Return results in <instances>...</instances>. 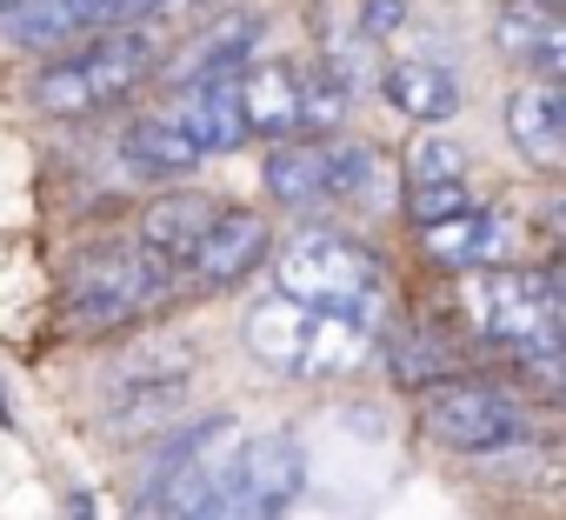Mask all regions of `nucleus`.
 <instances>
[{
  "label": "nucleus",
  "instance_id": "1",
  "mask_svg": "<svg viewBox=\"0 0 566 520\" xmlns=\"http://www.w3.org/2000/svg\"><path fill=\"white\" fill-rule=\"evenodd\" d=\"M167 294H174V268L154 260L147 247H94L74 260L61 308L74 334H114V327L147 321Z\"/></svg>",
  "mask_w": 566,
  "mask_h": 520
},
{
  "label": "nucleus",
  "instance_id": "2",
  "mask_svg": "<svg viewBox=\"0 0 566 520\" xmlns=\"http://www.w3.org/2000/svg\"><path fill=\"white\" fill-rule=\"evenodd\" d=\"M154 41L134 28V34H101V41H81L74 54H61L41 81H34V107L54 114V121H81V114H101L114 101H127L147 74H154Z\"/></svg>",
  "mask_w": 566,
  "mask_h": 520
},
{
  "label": "nucleus",
  "instance_id": "3",
  "mask_svg": "<svg viewBox=\"0 0 566 520\" xmlns=\"http://www.w3.org/2000/svg\"><path fill=\"white\" fill-rule=\"evenodd\" d=\"M280 301H294L307 314H334V321H367L374 294H380V260L340 233H301L280 253Z\"/></svg>",
  "mask_w": 566,
  "mask_h": 520
},
{
  "label": "nucleus",
  "instance_id": "4",
  "mask_svg": "<svg viewBox=\"0 0 566 520\" xmlns=\"http://www.w3.org/2000/svg\"><path fill=\"white\" fill-rule=\"evenodd\" d=\"M233 454H240L233 414H213L193 434H180V447L154 467V487H147L140 520H227Z\"/></svg>",
  "mask_w": 566,
  "mask_h": 520
},
{
  "label": "nucleus",
  "instance_id": "5",
  "mask_svg": "<svg viewBox=\"0 0 566 520\" xmlns=\"http://www.w3.org/2000/svg\"><path fill=\"white\" fill-rule=\"evenodd\" d=\"M460 308H467V321H473L493 347H506L513 361L559 347V288H553V274H520V268L473 274V281L460 288Z\"/></svg>",
  "mask_w": 566,
  "mask_h": 520
},
{
  "label": "nucleus",
  "instance_id": "6",
  "mask_svg": "<svg viewBox=\"0 0 566 520\" xmlns=\"http://www.w3.org/2000/svg\"><path fill=\"white\" fill-rule=\"evenodd\" d=\"M420 427L427 440H440L447 454H500V447H520L533 440L526 427V407L486 381H440L420 407Z\"/></svg>",
  "mask_w": 566,
  "mask_h": 520
},
{
  "label": "nucleus",
  "instance_id": "7",
  "mask_svg": "<svg viewBox=\"0 0 566 520\" xmlns=\"http://www.w3.org/2000/svg\"><path fill=\"white\" fill-rule=\"evenodd\" d=\"M374 187V154L354 141H287L266 160V194L280 207H340Z\"/></svg>",
  "mask_w": 566,
  "mask_h": 520
},
{
  "label": "nucleus",
  "instance_id": "8",
  "mask_svg": "<svg viewBox=\"0 0 566 520\" xmlns=\"http://www.w3.org/2000/svg\"><path fill=\"white\" fill-rule=\"evenodd\" d=\"M167 0H28L8 14V41L14 48H81L101 34H134L147 14H160Z\"/></svg>",
  "mask_w": 566,
  "mask_h": 520
},
{
  "label": "nucleus",
  "instance_id": "9",
  "mask_svg": "<svg viewBox=\"0 0 566 520\" xmlns=\"http://www.w3.org/2000/svg\"><path fill=\"white\" fill-rule=\"evenodd\" d=\"M307 487L301 447L287 434H260L233 454V480H227V520H273L280 507H294Z\"/></svg>",
  "mask_w": 566,
  "mask_h": 520
},
{
  "label": "nucleus",
  "instance_id": "10",
  "mask_svg": "<svg viewBox=\"0 0 566 520\" xmlns=\"http://www.w3.org/2000/svg\"><path fill=\"white\" fill-rule=\"evenodd\" d=\"M513 240H520V227L506 214H486V207H460V214L420 227V247L440 260L447 274H493L513 253Z\"/></svg>",
  "mask_w": 566,
  "mask_h": 520
},
{
  "label": "nucleus",
  "instance_id": "11",
  "mask_svg": "<svg viewBox=\"0 0 566 520\" xmlns=\"http://www.w3.org/2000/svg\"><path fill=\"white\" fill-rule=\"evenodd\" d=\"M460 207H467V147L447 134H420L407 147V214L433 227Z\"/></svg>",
  "mask_w": 566,
  "mask_h": 520
},
{
  "label": "nucleus",
  "instance_id": "12",
  "mask_svg": "<svg viewBox=\"0 0 566 520\" xmlns=\"http://www.w3.org/2000/svg\"><path fill=\"white\" fill-rule=\"evenodd\" d=\"M233 101H240V121L247 134H294L307 141V67H253L233 81Z\"/></svg>",
  "mask_w": 566,
  "mask_h": 520
},
{
  "label": "nucleus",
  "instance_id": "13",
  "mask_svg": "<svg viewBox=\"0 0 566 520\" xmlns=\"http://www.w3.org/2000/svg\"><path fill=\"white\" fill-rule=\"evenodd\" d=\"M260 260H266V220L260 214H220L200 233V247L187 253V281L193 288H233V281H247L260 268Z\"/></svg>",
  "mask_w": 566,
  "mask_h": 520
},
{
  "label": "nucleus",
  "instance_id": "14",
  "mask_svg": "<svg viewBox=\"0 0 566 520\" xmlns=\"http://www.w3.org/2000/svg\"><path fill=\"white\" fill-rule=\"evenodd\" d=\"M260 48V21L253 14H240V21H227V28H213V34H200L174 67H167V81L187 94V87H227V81H240L247 74V54Z\"/></svg>",
  "mask_w": 566,
  "mask_h": 520
},
{
  "label": "nucleus",
  "instance_id": "15",
  "mask_svg": "<svg viewBox=\"0 0 566 520\" xmlns=\"http://www.w3.org/2000/svg\"><path fill=\"white\" fill-rule=\"evenodd\" d=\"M493 41L513 61H526L539 81H559V67H566V28H559L553 8H539V0H506L500 21H493Z\"/></svg>",
  "mask_w": 566,
  "mask_h": 520
},
{
  "label": "nucleus",
  "instance_id": "16",
  "mask_svg": "<svg viewBox=\"0 0 566 520\" xmlns=\"http://www.w3.org/2000/svg\"><path fill=\"white\" fill-rule=\"evenodd\" d=\"M167 121L180 127V141H187L200 160H207V154H227V147L247 141V121H240L233 81H227V87H187V94L167 107Z\"/></svg>",
  "mask_w": 566,
  "mask_h": 520
},
{
  "label": "nucleus",
  "instance_id": "17",
  "mask_svg": "<svg viewBox=\"0 0 566 520\" xmlns=\"http://www.w3.org/2000/svg\"><path fill=\"white\" fill-rule=\"evenodd\" d=\"M506 127H513V147L539 167H559L566 154V94L559 81H533L506 101Z\"/></svg>",
  "mask_w": 566,
  "mask_h": 520
},
{
  "label": "nucleus",
  "instance_id": "18",
  "mask_svg": "<svg viewBox=\"0 0 566 520\" xmlns=\"http://www.w3.org/2000/svg\"><path fill=\"white\" fill-rule=\"evenodd\" d=\"M213 220H220V207H213L207 194H167V200H154V207L140 214V247H147L154 260H187Z\"/></svg>",
  "mask_w": 566,
  "mask_h": 520
},
{
  "label": "nucleus",
  "instance_id": "19",
  "mask_svg": "<svg viewBox=\"0 0 566 520\" xmlns=\"http://www.w3.org/2000/svg\"><path fill=\"white\" fill-rule=\"evenodd\" d=\"M314 321L321 314H307V308H294V301H260L253 314H247V347L266 361V367H287V374H301V361H307V347H314Z\"/></svg>",
  "mask_w": 566,
  "mask_h": 520
},
{
  "label": "nucleus",
  "instance_id": "20",
  "mask_svg": "<svg viewBox=\"0 0 566 520\" xmlns=\"http://www.w3.org/2000/svg\"><path fill=\"white\" fill-rule=\"evenodd\" d=\"M387 101L407 114V121H447L460 107V81L440 67V61H394L387 67Z\"/></svg>",
  "mask_w": 566,
  "mask_h": 520
},
{
  "label": "nucleus",
  "instance_id": "21",
  "mask_svg": "<svg viewBox=\"0 0 566 520\" xmlns=\"http://www.w3.org/2000/svg\"><path fill=\"white\" fill-rule=\"evenodd\" d=\"M120 154L140 167V174H187L200 154L180 141V127L167 121V114H147V121H134L127 134H120Z\"/></svg>",
  "mask_w": 566,
  "mask_h": 520
},
{
  "label": "nucleus",
  "instance_id": "22",
  "mask_svg": "<svg viewBox=\"0 0 566 520\" xmlns=\"http://www.w3.org/2000/svg\"><path fill=\"white\" fill-rule=\"evenodd\" d=\"M453 367H460V354L433 327H400L394 334V374L407 387H440V381H453Z\"/></svg>",
  "mask_w": 566,
  "mask_h": 520
},
{
  "label": "nucleus",
  "instance_id": "23",
  "mask_svg": "<svg viewBox=\"0 0 566 520\" xmlns=\"http://www.w3.org/2000/svg\"><path fill=\"white\" fill-rule=\"evenodd\" d=\"M400 14H407L400 0H367V8H360V34H374V41H380V34H394V28H400Z\"/></svg>",
  "mask_w": 566,
  "mask_h": 520
},
{
  "label": "nucleus",
  "instance_id": "24",
  "mask_svg": "<svg viewBox=\"0 0 566 520\" xmlns=\"http://www.w3.org/2000/svg\"><path fill=\"white\" fill-rule=\"evenodd\" d=\"M14 8H28V0H0V21H8V14H14Z\"/></svg>",
  "mask_w": 566,
  "mask_h": 520
},
{
  "label": "nucleus",
  "instance_id": "25",
  "mask_svg": "<svg viewBox=\"0 0 566 520\" xmlns=\"http://www.w3.org/2000/svg\"><path fill=\"white\" fill-rule=\"evenodd\" d=\"M539 8H553V0H539Z\"/></svg>",
  "mask_w": 566,
  "mask_h": 520
}]
</instances>
